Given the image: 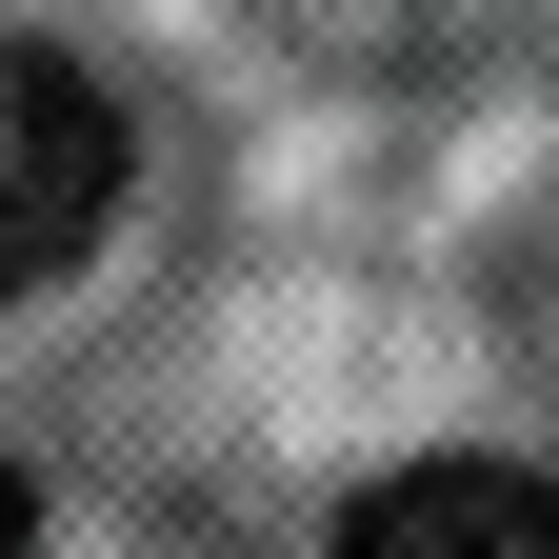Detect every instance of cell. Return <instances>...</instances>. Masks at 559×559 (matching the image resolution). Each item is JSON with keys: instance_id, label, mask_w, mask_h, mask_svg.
Returning a JSON list of instances; mask_svg holds the SVG:
<instances>
[{"instance_id": "obj_2", "label": "cell", "mask_w": 559, "mask_h": 559, "mask_svg": "<svg viewBox=\"0 0 559 559\" xmlns=\"http://www.w3.org/2000/svg\"><path fill=\"white\" fill-rule=\"evenodd\" d=\"M320 559H559V479L539 460H400L340 500Z\"/></svg>"}, {"instance_id": "obj_1", "label": "cell", "mask_w": 559, "mask_h": 559, "mask_svg": "<svg viewBox=\"0 0 559 559\" xmlns=\"http://www.w3.org/2000/svg\"><path fill=\"white\" fill-rule=\"evenodd\" d=\"M120 180H140L120 100L60 40H0V300H21V280H81L100 221H120Z\"/></svg>"}, {"instance_id": "obj_3", "label": "cell", "mask_w": 559, "mask_h": 559, "mask_svg": "<svg viewBox=\"0 0 559 559\" xmlns=\"http://www.w3.org/2000/svg\"><path fill=\"white\" fill-rule=\"evenodd\" d=\"M21 539H40V479H21V460H0V559H21Z\"/></svg>"}]
</instances>
